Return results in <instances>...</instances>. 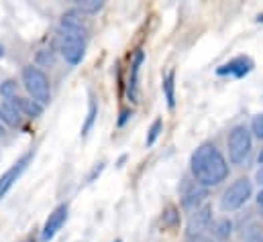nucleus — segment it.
I'll return each instance as SVG.
<instances>
[{"instance_id": "25", "label": "nucleus", "mask_w": 263, "mask_h": 242, "mask_svg": "<svg viewBox=\"0 0 263 242\" xmlns=\"http://www.w3.org/2000/svg\"><path fill=\"white\" fill-rule=\"evenodd\" d=\"M131 116H133V112L129 110V108H125V110L121 112V118H119V126H125V124H127V120H129Z\"/></svg>"}, {"instance_id": "24", "label": "nucleus", "mask_w": 263, "mask_h": 242, "mask_svg": "<svg viewBox=\"0 0 263 242\" xmlns=\"http://www.w3.org/2000/svg\"><path fill=\"white\" fill-rule=\"evenodd\" d=\"M37 61H39V63H43V65H53V61H55V53H53L51 49H43V51H39Z\"/></svg>"}, {"instance_id": "19", "label": "nucleus", "mask_w": 263, "mask_h": 242, "mask_svg": "<svg viewBox=\"0 0 263 242\" xmlns=\"http://www.w3.org/2000/svg\"><path fill=\"white\" fill-rule=\"evenodd\" d=\"M78 12H86V14H94V12H98L102 6H104V2L102 0H78Z\"/></svg>"}, {"instance_id": "27", "label": "nucleus", "mask_w": 263, "mask_h": 242, "mask_svg": "<svg viewBox=\"0 0 263 242\" xmlns=\"http://www.w3.org/2000/svg\"><path fill=\"white\" fill-rule=\"evenodd\" d=\"M102 169H104V163H98V165L94 167V171L90 173V177H88V182H94V177H96V175H100V173H102Z\"/></svg>"}, {"instance_id": "30", "label": "nucleus", "mask_w": 263, "mask_h": 242, "mask_svg": "<svg viewBox=\"0 0 263 242\" xmlns=\"http://www.w3.org/2000/svg\"><path fill=\"white\" fill-rule=\"evenodd\" d=\"M259 165H263V149H261V153H259Z\"/></svg>"}, {"instance_id": "33", "label": "nucleus", "mask_w": 263, "mask_h": 242, "mask_svg": "<svg viewBox=\"0 0 263 242\" xmlns=\"http://www.w3.org/2000/svg\"><path fill=\"white\" fill-rule=\"evenodd\" d=\"M23 242H35V238H27V240H23Z\"/></svg>"}, {"instance_id": "13", "label": "nucleus", "mask_w": 263, "mask_h": 242, "mask_svg": "<svg viewBox=\"0 0 263 242\" xmlns=\"http://www.w3.org/2000/svg\"><path fill=\"white\" fill-rule=\"evenodd\" d=\"M16 104L23 112V116H29V118H39L43 114V106L31 98H18L16 96Z\"/></svg>"}, {"instance_id": "12", "label": "nucleus", "mask_w": 263, "mask_h": 242, "mask_svg": "<svg viewBox=\"0 0 263 242\" xmlns=\"http://www.w3.org/2000/svg\"><path fill=\"white\" fill-rule=\"evenodd\" d=\"M143 61H145V53L139 49L135 53V57H133L131 77H129V98H131L133 102H137V98H139V71H141Z\"/></svg>"}, {"instance_id": "14", "label": "nucleus", "mask_w": 263, "mask_h": 242, "mask_svg": "<svg viewBox=\"0 0 263 242\" xmlns=\"http://www.w3.org/2000/svg\"><path fill=\"white\" fill-rule=\"evenodd\" d=\"M163 94H165V100H167V106L174 108L176 106V71H167L165 77H163Z\"/></svg>"}, {"instance_id": "32", "label": "nucleus", "mask_w": 263, "mask_h": 242, "mask_svg": "<svg viewBox=\"0 0 263 242\" xmlns=\"http://www.w3.org/2000/svg\"><path fill=\"white\" fill-rule=\"evenodd\" d=\"M2 55H4V47L0 45V57H2Z\"/></svg>"}, {"instance_id": "31", "label": "nucleus", "mask_w": 263, "mask_h": 242, "mask_svg": "<svg viewBox=\"0 0 263 242\" xmlns=\"http://www.w3.org/2000/svg\"><path fill=\"white\" fill-rule=\"evenodd\" d=\"M255 21H257V23H263V12L259 14V16H257V18H255Z\"/></svg>"}, {"instance_id": "18", "label": "nucleus", "mask_w": 263, "mask_h": 242, "mask_svg": "<svg viewBox=\"0 0 263 242\" xmlns=\"http://www.w3.org/2000/svg\"><path fill=\"white\" fill-rule=\"evenodd\" d=\"M243 242H263V228L261 224L253 222L243 230Z\"/></svg>"}, {"instance_id": "8", "label": "nucleus", "mask_w": 263, "mask_h": 242, "mask_svg": "<svg viewBox=\"0 0 263 242\" xmlns=\"http://www.w3.org/2000/svg\"><path fill=\"white\" fill-rule=\"evenodd\" d=\"M212 224V206H202L194 210V214L190 216L188 220V226H186V232H188V238L190 236H198V234H204V230H208Z\"/></svg>"}, {"instance_id": "10", "label": "nucleus", "mask_w": 263, "mask_h": 242, "mask_svg": "<svg viewBox=\"0 0 263 242\" xmlns=\"http://www.w3.org/2000/svg\"><path fill=\"white\" fill-rule=\"evenodd\" d=\"M251 67H253V61L249 59V57H235L233 61H229V63L220 65V67L216 69V73H218V75L245 77V75L251 71Z\"/></svg>"}, {"instance_id": "3", "label": "nucleus", "mask_w": 263, "mask_h": 242, "mask_svg": "<svg viewBox=\"0 0 263 242\" xmlns=\"http://www.w3.org/2000/svg\"><path fill=\"white\" fill-rule=\"evenodd\" d=\"M86 35L84 31H76V29H67L60 25V51L64 55V59L71 65H78L84 51H86Z\"/></svg>"}, {"instance_id": "29", "label": "nucleus", "mask_w": 263, "mask_h": 242, "mask_svg": "<svg viewBox=\"0 0 263 242\" xmlns=\"http://www.w3.org/2000/svg\"><path fill=\"white\" fill-rule=\"evenodd\" d=\"M257 204H259V206L263 208V189L259 191V195H257Z\"/></svg>"}, {"instance_id": "16", "label": "nucleus", "mask_w": 263, "mask_h": 242, "mask_svg": "<svg viewBox=\"0 0 263 242\" xmlns=\"http://www.w3.org/2000/svg\"><path fill=\"white\" fill-rule=\"evenodd\" d=\"M231 232H233V222H231L229 218L218 220V222L214 224V228H212V234H214L218 240H227V238L231 236Z\"/></svg>"}, {"instance_id": "28", "label": "nucleus", "mask_w": 263, "mask_h": 242, "mask_svg": "<svg viewBox=\"0 0 263 242\" xmlns=\"http://www.w3.org/2000/svg\"><path fill=\"white\" fill-rule=\"evenodd\" d=\"M255 179H257V183H259V185H263V165L259 167V169H257V173H255Z\"/></svg>"}, {"instance_id": "26", "label": "nucleus", "mask_w": 263, "mask_h": 242, "mask_svg": "<svg viewBox=\"0 0 263 242\" xmlns=\"http://www.w3.org/2000/svg\"><path fill=\"white\" fill-rule=\"evenodd\" d=\"M188 242H214L210 236H206V234H198V236H190Z\"/></svg>"}, {"instance_id": "7", "label": "nucleus", "mask_w": 263, "mask_h": 242, "mask_svg": "<svg viewBox=\"0 0 263 242\" xmlns=\"http://www.w3.org/2000/svg\"><path fill=\"white\" fill-rule=\"evenodd\" d=\"M67 212H69L67 204H60V206L49 214V218H47V222H45V226H43V230H41V240L49 242L51 238H55V234H58V232L62 230V226L66 224Z\"/></svg>"}, {"instance_id": "5", "label": "nucleus", "mask_w": 263, "mask_h": 242, "mask_svg": "<svg viewBox=\"0 0 263 242\" xmlns=\"http://www.w3.org/2000/svg\"><path fill=\"white\" fill-rule=\"evenodd\" d=\"M251 193H253L251 182L247 177H239L237 182H233L224 189V193L220 197V208L224 212H235V210H239V208H243L247 204Z\"/></svg>"}, {"instance_id": "11", "label": "nucleus", "mask_w": 263, "mask_h": 242, "mask_svg": "<svg viewBox=\"0 0 263 242\" xmlns=\"http://www.w3.org/2000/svg\"><path fill=\"white\" fill-rule=\"evenodd\" d=\"M206 197H208V189L194 183V185H190L188 191H184V195H182V206H184L186 210H198V208H202V204L206 201Z\"/></svg>"}, {"instance_id": "4", "label": "nucleus", "mask_w": 263, "mask_h": 242, "mask_svg": "<svg viewBox=\"0 0 263 242\" xmlns=\"http://www.w3.org/2000/svg\"><path fill=\"white\" fill-rule=\"evenodd\" d=\"M227 147H229V161L233 165H241L251 149H253V138H251V130L245 128L243 124L235 126L231 132H229V138H227Z\"/></svg>"}, {"instance_id": "21", "label": "nucleus", "mask_w": 263, "mask_h": 242, "mask_svg": "<svg viewBox=\"0 0 263 242\" xmlns=\"http://www.w3.org/2000/svg\"><path fill=\"white\" fill-rule=\"evenodd\" d=\"M161 220H163V224L165 226H178L180 224V212H178V208H174V206H167L165 210H163V216H161Z\"/></svg>"}, {"instance_id": "20", "label": "nucleus", "mask_w": 263, "mask_h": 242, "mask_svg": "<svg viewBox=\"0 0 263 242\" xmlns=\"http://www.w3.org/2000/svg\"><path fill=\"white\" fill-rule=\"evenodd\" d=\"M161 130H163V120H161V118H157V120H153V124L149 126V132H147V138H145V145H147V147H153V145H155V140L159 138V134H161Z\"/></svg>"}, {"instance_id": "22", "label": "nucleus", "mask_w": 263, "mask_h": 242, "mask_svg": "<svg viewBox=\"0 0 263 242\" xmlns=\"http://www.w3.org/2000/svg\"><path fill=\"white\" fill-rule=\"evenodd\" d=\"M16 92H18V86H16L14 79H6V82L0 84V96H2L4 100H8V98H16Z\"/></svg>"}, {"instance_id": "15", "label": "nucleus", "mask_w": 263, "mask_h": 242, "mask_svg": "<svg viewBox=\"0 0 263 242\" xmlns=\"http://www.w3.org/2000/svg\"><path fill=\"white\" fill-rule=\"evenodd\" d=\"M62 27H67V29H76V31H84V33H88L86 23H84V18H82V14H80L78 10H69V12H66V14L62 16Z\"/></svg>"}, {"instance_id": "6", "label": "nucleus", "mask_w": 263, "mask_h": 242, "mask_svg": "<svg viewBox=\"0 0 263 242\" xmlns=\"http://www.w3.org/2000/svg\"><path fill=\"white\" fill-rule=\"evenodd\" d=\"M33 155H35V151H29V153H25L2 177H0V199L10 191V187L14 185V182L25 173V169L29 167V163H31V159H33Z\"/></svg>"}, {"instance_id": "9", "label": "nucleus", "mask_w": 263, "mask_h": 242, "mask_svg": "<svg viewBox=\"0 0 263 242\" xmlns=\"http://www.w3.org/2000/svg\"><path fill=\"white\" fill-rule=\"evenodd\" d=\"M0 122L18 128L23 124V112L16 104V98H8L0 104Z\"/></svg>"}, {"instance_id": "2", "label": "nucleus", "mask_w": 263, "mask_h": 242, "mask_svg": "<svg viewBox=\"0 0 263 242\" xmlns=\"http://www.w3.org/2000/svg\"><path fill=\"white\" fill-rule=\"evenodd\" d=\"M23 84L25 90L29 92L31 100L39 102L41 106H47L51 102V86L49 77L35 65H25L23 67Z\"/></svg>"}, {"instance_id": "1", "label": "nucleus", "mask_w": 263, "mask_h": 242, "mask_svg": "<svg viewBox=\"0 0 263 242\" xmlns=\"http://www.w3.org/2000/svg\"><path fill=\"white\" fill-rule=\"evenodd\" d=\"M190 169H192V175L198 182V185H202L206 189L222 183L229 177V163H227L224 155L212 143H204L194 151Z\"/></svg>"}, {"instance_id": "23", "label": "nucleus", "mask_w": 263, "mask_h": 242, "mask_svg": "<svg viewBox=\"0 0 263 242\" xmlns=\"http://www.w3.org/2000/svg\"><path fill=\"white\" fill-rule=\"evenodd\" d=\"M251 132H253L257 138L263 140V114L253 116V120H251Z\"/></svg>"}, {"instance_id": "17", "label": "nucleus", "mask_w": 263, "mask_h": 242, "mask_svg": "<svg viewBox=\"0 0 263 242\" xmlns=\"http://www.w3.org/2000/svg\"><path fill=\"white\" fill-rule=\"evenodd\" d=\"M96 116H98V104H96L94 98H90L88 116H86V122H84V126H82V136H88V134H90V130H92V126H94V122H96Z\"/></svg>"}, {"instance_id": "34", "label": "nucleus", "mask_w": 263, "mask_h": 242, "mask_svg": "<svg viewBox=\"0 0 263 242\" xmlns=\"http://www.w3.org/2000/svg\"><path fill=\"white\" fill-rule=\"evenodd\" d=\"M115 242H121V240H115Z\"/></svg>"}]
</instances>
